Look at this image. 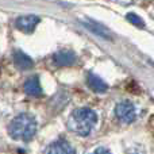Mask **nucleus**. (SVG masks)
<instances>
[{"instance_id":"obj_3","label":"nucleus","mask_w":154,"mask_h":154,"mask_svg":"<svg viewBox=\"0 0 154 154\" xmlns=\"http://www.w3.org/2000/svg\"><path fill=\"white\" fill-rule=\"evenodd\" d=\"M115 115H116V118L122 123H126V125L133 123L137 118L135 106L131 101H127V100L120 101L116 106V108H115Z\"/></svg>"},{"instance_id":"obj_11","label":"nucleus","mask_w":154,"mask_h":154,"mask_svg":"<svg viewBox=\"0 0 154 154\" xmlns=\"http://www.w3.org/2000/svg\"><path fill=\"white\" fill-rule=\"evenodd\" d=\"M126 18H127V20L130 22V23H133L134 26L141 27V29H143V27H145V22L142 20L138 15H135V14L130 12V14H127V16H126Z\"/></svg>"},{"instance_id":"obj_4","label":"nucleus","mask_w":154,"mask_h":154,"mask_svg":"<svg viewBox=\"0 0 154 154\" xmlns=\"http://www.w3.org/2000/svg\"><path fill=\"white\" fill-rule=\"evenodd\" d=\"M39 23V18L35 15H24L19 16L15 22L16 29H19L23 32H32L35 29V26Z\"/></svg>"},{"instance_id":"obj_10","label":"nucleus","mask_w":154,"mask_h":154,"mask_svg":"<svg viewBox=\"0 0 154 154\" xmlns=\"http://www.w3.org/2000/svg\"><path fill=\"white\" fill-rule=\"evenodd\" d=\"M84 26L87 27L88 30H91L92 32L97 34L99 37H103V38H106V39H111V38H112L111 31H109L107 27H104L103 24L97 23V22H95V20H91V19H89V20L84 22Z\"/></svg>"},{"instance_id":"obj_9","label":"nucleus","mask_w":154,"mask_h":154,"mask_svg":"<svg viewBox=\"0 0 154 154\" xmlns=\"http://www.w3.org/2000/svg\"><path fill=\"white\" fill-rule=\"evenodd\" d=\"M24 92L30 96H34V97H38V96H42V88H41L39 84V79L37 76H32L30 79L26 80L24 82Z\"/></svg>"},{"instance_id":"obj_1","label":"nucleus","mask_w":154,"mask_h":154,"mask_svg":"<svg viewBox=\"0 0 154 154\" xmlns=\"http://www.w3.org/2000/svg\"><path fill=\"white\" fill-rule=\"evenodd\" d=\"M37 131V120L30 114H20L11 120L8 126V134L12 139L30 141Z\"/></svg>"},{"instance_id":"obj_8","label":"nucleus","mask_w":154,"mask_h":154,"mask_svg":"<svg viewBox=\"0 0 154 154\" xmlns=\"http://www.w3.org/2000/svg\"><path fill=\"white\" fill-rule=\"evenodd\" d=\"M14 64H15V66L18 68L19 70H29L34 66L32 60L20 50H16L15 53H14Z\"/></svg>"},{"instance_id":"obj_6","label":"nucleus","mask_w":154,"mask_h":154,"mask_svg":"<svg viewBox=\"0 0 154 154\" xmlns=\"http://www.w3.org/2000/svg\"><path fill=\"white\" fill-rule=\"evenodd\" d=\"M46 154H76L72 145L65 139H57L49 146Z\"/></svg>"},{"instance_id":"obj_7","label":"nucleus","mask_w":154,"mask_h":154,"mask_svg":"<svg viewBox=\"0 0 154 154\" xmlns=\"http://www.w3.org/2000/svg\"><path fill=\"white\" fill-rule=\"evenodd\" d=\"M87 84L93 92L96 93H104L108 89V85L103 79H100L99 76H96L95 73H88L87 76Z\"/></svg>"},{"instance_id":"obj_12","label":"nucleus","mask_w":154,"mask_h":154,"mask_svg":"<svg viewBox=\"0 0 154 154\" xmlns=\"http://www.w3.org/2000/svg\"><path fill=\"white\" fill-rule=\"evenodd\" d=\"M92 154H111V153H109V150H107L106 147H97Z\"/></svg>"},{"instance_id":"obj_2","label":"nucleus","mask_w":154,"mask_h":154,"mask_svg":"<svg viewBox=\"0 0 154 154\" xmlns=\"http://www.w3.org/2000/svg\"><path fill=\"white\" fill-rule=\"evenodd\" d=\"M96 122H97L96 112L88 107H82V108H77L72 112L69 120H68V127L79 135L87 137L93 128V126L96 125Z\"/></svg>"},{"instance_id":"obj_5","label":"nucleus","mask_w":154,"mask_h":154,"mask_svg":"<svg viewBox=\"0 0 154 154\" xmlns=\"http://www.w3.org/2000/svg\"><path fill=\"white\" fill-rule=\"evenodd\" d=\"M53 61L56 66H70L76 62V54L72 50H60L53 56Z\"/></svg>"}]
</instances>
